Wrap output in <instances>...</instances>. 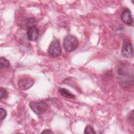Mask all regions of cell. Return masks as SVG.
<instances>
[{
  "label": "cell",
  "mask_w": 134,
  "mask_h": 134,
  "mask_svg": "<svg viewBox=\"0 0 134 134\" xmlns=\"http://www.w3.org/2000/svg\"><path fill=\"white\" fill-rule=\"evenodd\" d=\"M61 47L59 40L57 39L53 40L48 48V54L52 57H58L61 54Z\"/></svg>",
  "instance_id": "cell-3"
},
{
  "label": "cell",
  "mask_w": 134,
  "mask_h": 134,
  "mask_svg": "<svg viewBox=\"0 0 134 134\" xmlns=\"http://www.w3.org/2000/svg\"><path fill=\"white\" fill-rule=\"evenodd\" d=\"M53 133V132L50 130V129H46V130H44L43 131H42V132H41V133Z\"/></svg>",
  "instance_id": "cell-14"
},
{
  "label": "cell",
  "mask_w": 134,
  "mask_h": 134,
  "mask_svg": "<svg viewBox=\"0 0 134 134\" xmlns=\"http://www.w3.org/2000/svg\"><path fill=\"white\" fill-rule=\"evenodd\" d=\"M36 24H37V21L35 18H29L23 21L20 24V25L21 28L23 29L27 28L28 29V28L31 27L36 26Z\"/></svg>",
  "instance_id": "cell-8"
},
{
  "label": "cell",
  "mask_w": 134,
  "mask_h": 134,
  "mask_svg": "<svg viewBox=\"0 0 134 134\" xmlns=\"http://www.w3.org/2000/svg\"><path fill=\"white\" fill-rule=\"evenodd\" d=\"M63 46L64 50L66 52H72L74 51L79 46V41L77 38L71 35L66 36L63 42Z\"/></svg>",
  "instance_id": "cell-1"
},
{
  "label": "cell",
  "mask_w": 134,
  "mask_h": 134,
  "mask_svg": "<svg viewBox=\"0 0 134 134\" xmlns=\"http://www.w3.org/2000/svg\"><path fill=\"white\" fill-rule=\"evenodd\" d=\"M7 113L6 110L3 108H0V120L1 121H3L6 117Z\"/></svg>",
  "instance_id": "cell-12"
},
{
  "label": "cell",
  "mask_w": 134,
  "mask_h": 134,
  "mask_svg": "<svg viewBox=\"0 0 134 134\" xmlns=\"http://www.w3.org/2000/svg\"><path fill=\"white\" fill-rule=\"evenodd\" d=\"M84 133L85 134H88V133H95V131H94L93 128L92 127H91V126H87L85 129H84Z\"/></svg>",
  "instance_id": "cell-11"
},
{
  "label": "cell",
  "mask_w": 134,
  "mask_h": 134,
  "mask_svg": "<svg viewBox=\"0 0 134 134\" xmlns=\"http://www.w3.org/2000/svg\"><path fill=\"white\" fill-rule=\"evenodd\" d=\"M29 106L31 110L37 115H41L48 109V104L43 101H32L30 103Z\"/></svg>",
  "instance_id": "cell-2"
},
{
  "label": "cell",
  "mask_w": 134,
  "mask_h": 134,
  "mask_svg": "<svg viewBox=\"0 0 134 134\" xmlns=\"http://www.w3.org/2000/svg\"><path fill=\"white\" fill-rule=\"evenodd\" d=\"M39 35V31L36 26L31 27L27 29V35L29 40L35 41L37 40Z\"/></svg>",
  "instance_id": "cell-6"
},
{
  "label": "cell",
  "mask_w": 134,
  "mask_h": 134,
  "mask_svg": "<svg viewBox=\"0 0 134 134\" xmlns=\"http://www.w3.org/2000/svg\"><path fill=\"white\" fill-rule=\"evenodd\" d=\"M10 66V63L8 60L4 57L1 58V68H7Z\"/></svg>",
  "instance_id": "cell-10"
},
{
  "label": "cell",
  "mask_w": 134,
  "mask_h": 134,
  "mask_svg": "<svg viewBox=\"0 0 134 134\" xmlns=\"http://www.w3.org/2000/svg\"><path fill=\"white\" fill-rule=\"evenodd\" d=\"M121 20L126 24L131 25L133 24V18L130 9L125 8L122 10L120 15Z\"/></svg>",
  "instance_id": "cell-5"
},
{
  "label": "cell",
  "mask_w": 134,
  "mask_h": 134,
  "mask_svg": "<svg viewBox=\"0 0 134 134\" xmlns=\"http://www.w3.org/2000/svg\"><path fill=\"white\" fill-rule=\"evenodd\" d=\"M121 54L127 58H131L133 56V49L131 42L128 40H124L121 47Z\"/></svg>",
  "instance_id": "cell-4"
},
{
  "label": "cell",
  "mask_w": 134,
  "mask_h": 134,
  "mask_svg": "<svg viewBox=\"0 0 134 134\" xmlns=\"http://www.w3.org/2000/svg\"><path fill=\"white\" fill-rule=\"evenodd\" d=\"M58 92L63 97L70 99H74L75 96L68 90L63 87H59Z\"/></svg>",
  "instance_id": "cell-9"
},
{
  "label": "cell",
  "mask_w": 134,
  "mask_h": 134,
  "mask_svg": "<svg viewBox=\"0 0 134 134\" xmlns=\"http://www.w3.org/2000/svg\"><path fill=\"white\" fill-rule=\"evenodd\" d=\"M19 87L23 90H27L30 88L34 84V81L29 77L21 79L19 80L18 83Z\"/></svg>",
  "instance_id": "cell-7"
},
{
  "label": "cell",
  "mask_w": 134,
  "mask_h": 134,
  "mask_svg": "<svg viewBox=\"0 0 134 134\" xmlns=\"http://www.w3.org/2000/svg\"><path fill=\"white\" fill-rule=\"evenodd\" d=\"M130 120L133 122V110L131 111V112L130 113V116H129Z\"/></svg>",
  "instance_id": "cell-15"
},
{
  "label": "cell",
  "mask_w": 134,
  "mask_h": 134,
  "mask_svg": "<svg viewBox=\"0 0 134 134\" xmlns=\"http://www.w3.org/2000/svg\"><path fill=\"white\" fill-rule=\"evenodd\" d=\"M7 91L3 88V87H1L0 90V98L1 99H2L3 98H6L7 96Z\"/></svg>",
  "instance_id": "cell-13"
}]
</instances>
